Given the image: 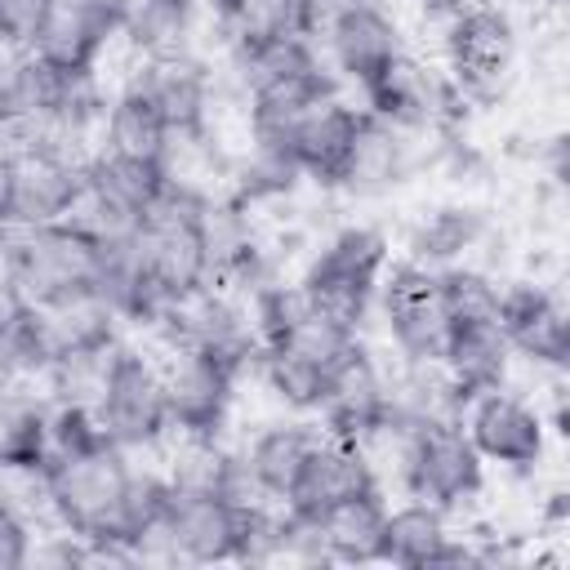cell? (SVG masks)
I'll return each mask as SVG.
<instances>
[{
  "label": "cell",
  "mask_w": 570,
  "mask_h": 570,
  "mask_svg": "<svg viewBox=\"0 0 570 570\" xmlns=\"http://www.w3.org/2000/svg\"><path fill=\"white\" fill-rule=\"evenodd\" d=\"M45 472H49L58 525L85 539H120L116 525H120V499L129 481V454L120 445H98L89 454L49 459Z\"/></svg>",
  "instance_id": "obj_6"
},
{
  "label": "cell",
  "mask_w": 570,
  "mask_h": 570,
  "mask_svg": "<svg viewBox=\"0 0 570 570\" xmlns=\"http://www.w3.org/2000/svg\"><path fill=\"white\" fill-rule=\"evenodd\" d=\"M116 27H120V13L94 0H53V9L45 13L27 49L58 71H89Z\"/></svg>",
  "instance_id": "obj_16"
},
{
  "label": "cell",
  "mask_w": 570,
  "mask_h": 570,
  "mask_svg": "<svg viewBox=\"0 0 570 570\" xmlns=\"http://www.w3.org/2000/svg\"><path fill=\"white\" fill-rule=\"evenodd\" d=\"M27 552H31V525L18 512L0 508V570L27 566Z\"/></svg>",
  "instance_id": "obj_35"
},
{
  "label": "cell",
  "mask_w": 570,
  "mask_h": 570,
  "mask_svg": "<svg viewBox=\"0 0 570 570\" xmlns=\"http://www.w3.org/2000/svg\"><path fill=\"white\" fill-rule=\"evenodd\" d=\"M165 525L183 552V566H218L236 561L240 539V508L218 494H174L165 503Z\"/></svg>",
  "instance_id": "obj_17"
},
{
  "label": "cell",
  "mask_w": 570,
  "mask_h": 570,
  "mask_svg": "<svg viewBox=\"0 0 570 570\" xmlns=\"http://www.w3.org/2000/svg\"><path fill=\"white\" fill-rule=\"evenodd\" d=\"M325 432H321V423L312 414H276V419L258 423L254 432H245L240 436V450H245L249 468L258 472L263 490L276 503H285L294 476L303 472V463H307V454H312V445Z\"/></svg>",
  "instance_id": "obj_20"
},
{
  "label": "cell",
  "mask_w": 570,
  "mask_h": 570,
  "mask_svg": "<svg viewBox=\"0 0 570 570\" xmlns=\"http://www.w3.org/2000/svg\"><path fill=\"white\" fill-rule=\"evenodd\" d=\"M129 89H142L160 107L169 129L200 125V107H205V89H209V58H200V53L147 58Z\"/></svg>",
  "instance_id": "obj_22"
},
{
  "label": "cell",
  "mask_w": 570,
  "mask_h": 570,
  "mask_svg": "<svg viewBox=\"0 0 570 570\" xmlns=\"http://www.w3.org/2000/svg\"><path fill=\"white\" fill-rule=\"evenodd\" d=\"M543 13H566V0H534Z\"/></svg>",
  "instance_id": "obj_38"
},
{
  "label": "cell",
  "mask_w": 570,
  "mask_h": 570,
  "mask_svg": "<svg viewBox=\"0 0 570 570\" xmlns=\"http://www.w3.org/2000/svg\"><path fill=\"white\" fill-rule=\"evenodd\" d=\"M98 445H111L94 419V410L80 405H49V459H71L89 454Z\"/></svg>",
  "instance_id": "obj_32"
},
{
  "label": "cell",
  "mask_w": 570,
  "mask_h": 570,
  "mask_svg": "<svg viewBox=\"0 0 570 570\" xmlns=\"http://www.w3.org/2000/svg\"><path fill=\"white\" fill-rule=\"evenodd\" d=\"M165 134H169V120L142 89H120L107 98V147L102 151L156 160L165 147Z\"/></svg>",
  "instance_id": "obj_27"
},
{
  "label": "cell",
  "mask_w": 570,
  "mask_h": 570,
  "mask_svg": "<svg viewBox=\"0 0 570 570\" xmlns=\"http://www.w3.org/2000/svg\"><path fill=\"white\" fill-rule=\"evenodd\" d=\"M490 223H494L490 200L436 191V196L401 209L392 245L401 249V258L436 272V267H450V263H468L476 254L481 236L490 232Z\"/></svg>",
  "instance_id": "obj_9"
},
{
  "label": "cell",
  "mask_w": 570,
  "mask_h": 570,
  "mask_svg": "<svg viewBox=\"0 0 570 570\" xmlns=\"http://www.w3.org/2000/svg\"><path fill=\"white\" fill-rule=\"evenodd\" d=\"M200 0H125L120 31L142 58L191 53Z\"/></svg>",
  "instance_id": "obj_25"
},
{
  "label": "cell",
  "mask_w": 570,
  "mask_h": 570,
  "mask_svg": "<svg viewBox=\"0 0 570 570\" xmlns=\"http://www.w3.org/2000/svg\"><path fill=\"white\" fill-rule=\"evenodd\" d=\"M428 147L432 134H410L396 129L379 116H370L361 107V125H356V142L347 156V169L338 178V196L343 205H396L405 191L428 187Z\"/></svg>",
  "instance_id": "obj_4"
},
{
  "label": "cell",
  "mask_w": 570,
  "mask_h": 570,
  "mask_svg": "<svg viewBox=\"0 0 570 570\" xmlns=\"http://www.w3.org/2000/svg\"><path fill=\"white\" fill-rule=\"evenodd\" d=\"M321 53H325L330 71L343 80V89L356 98V89H365L396 53H405V27L383 4L338 0L334 18L325 27Z\"/></svg>",
  "instance_id": "obj_12"
},
{
  "label": "cell",
  "mask_w": 570,
  "mask_h": 570,
  "mask_svg": "<svg viewBox=\"0 0 570 570\" xmlns=\"http://www.w3.org/2000/svg\"><path fill=\"white\" fill-rule=\"evenodd\" d=\"M361 490H379L374 485V472L361 454L356 441H343V436H321L303 463V472L294 476L289 494H285V508L294 512H321L347 494H361Z\"/></svg>",
  "instance_id": "obj_18"
},
{
  "label": "cell",
  "mask_w": 570,
  "mask_h": 570,
  "mask_svg": "<svg viewBox=\"0 0 570 570\" xmlns=\"http://www.w3.org/2000/svg\"><path fill=\"white\" fill-rule=\"evenodd\" d=\"M441 361H445L450 379L459 383V392L472 401L476 392L503 387L517 356H512V343L503 338L499 321H485V325H454Z\"/></svg>",
  "instance_id": "obj_23"
},
{
  "label": "cell",
  "mask_w": 570,
  "mask_h": 570,
  "mask_svg": "<svg viewBox=\"0 0 570 570\" xmlns=\"http://www.w3.org/2000/svg\"><path fill=\"white\" fill-rule=\"evenodd\" d=\"M258 379H263V387L281 414H312L316 419V410L325 401L330 370L289 352V347H263L258 352Z\"/></svg>",
  "instance_id": "obj_26"
},
{
  "label": "cell",
  "mask_w": 570,
  "mask_h": 570,
  "mask_svg": "<svg viewBox=\"0 0 570 570\" xmlns=\"http://www.w3.org/2000/svg\"><path fill=\"white\" fill-rule=\"evenodd\" d=\"M454 530V517L428 499L401 494L396 503L387 499L383 512V539H379V566H405V570H428L441 561V548Z\"/></svg>",
  "instance_id": "obj_21"
},
{
  "label": "cell",
  "mask_w": 570,
  "mask_h": 570,
  "mask_svg": "<svg viewBox=\"0 0 570 570\" xmlns=\"http://www.w3.org/2000/svg\"><path fill=\"white\" fill-rule=\"evenodd\" d=\"M165 370V405L174 432H209L232 441V396L236 370L205 352H169L160 356Z\"/></svg>",
  "instance_id": "obj_13"
},
{
  "label": "cell",
  "mask_w": 570,
  "mask_h": 570,
  "mask_svg": "<svg viewBox=\"0 0 570 570\" xmlns=\"http://www.w3.org/2000/svg\"><path fill=\"white\" fill-rule=\"evenodd\" d=\"M85 178L107 196L116 200L120 209L138 214L151 205V196L160 191V165L156 160H142V156H120V151H98L89 165H85Z\"/></svg>",
  "instance_id": "obj_29"
},
{
  "label": "cell",
  "mask_w": 570,
  "mask_h": 570,
  "mask_svg": "<svg viewBox=\"0 0 570 570\" xmlns=\"http://www.w3.org/2000/svg\"><path fill=\"white\" fill-rule=\"evenodd\" d=\"M94 419L102 436L120 450H147L160 445L169 432V405H165V370L151 347L120 334L107 361V383L94 405Z\"/></svg>",
  "instance_id": "obj_2"
},
{
  "label": "cell",
  "mask_w": 570,
  "mask_h": 570,
  "mask_svg": "<svg viewBox=\"0 0 570 570\" xmlns=\"http://www.w3.org/2000/svg\"><path fill=\"white\" fill-rule=\"evenodd\" d=\"M281 9H285V36H298V40L321 49L325 27H330L338 0H281Z\"/></svg>",
  "instance_id": "obj_33"
},
{
  "label": "cell",
  "mask_w": 570,
  "mask_h": 570,
  "mask_svg": "<svg viewBox=\"0 0 570 570\" xmlns=\"http://www.w3.org/2000/svg\"><path fill=\"white\" fill-rule=\"evenodd\" d=\"M134 258H138L142 285L151 289L156 303H174V298H187L209 285L200 223H138Z\"/></svg>",
  "instance_id": "obj_14"
},
{
  "label": "cell",
  "mask_w": 570,
  "mask_h": 570,
  "mask_svg": "<svg viewBox=\"0 0 570 570\" xmlns=\"http://www.w3.org/2000/svg\"><path fill=\"white\" fill-rule=\"evenodd\" d=\"M392 254H396V245H392V227L383 218H343L312 245V254L298 263L294 281L316 312H325L361 334L365 321L374 316V289H379V276L392 263Z\"/></svg>",
  "instance_id": "obj_1"
},
{
  "label": "cell",
  "mask_w": 570,
  "mask_h": 570,
  "mask_svg": "<svg viewBox=\"0 0 570 570\" xmlns=\"http://www.w3.org/2000/svg\"><path fill=\"white\" fill-rule=\"evenodd\" d=\"M396 352L383 338H356V347L330 370L316 423L325 436L361 441L387 414V370Z\"/></svg>",
  "instance_id": "obj_11"
},
{
  "label": "cell",
  "mask_w": 570,
  "mask_h": 570,
  "mask_svg": "<svg viewBox=\"0 0 570 570\" xmlns=\"http://www.w3.org/2000/svg\"><path fill=\"white\" fill-rule=\"evenodd\" d=\"M85 165L62 160L58 151H13V200H9V223L13 227H40L58 223L62 209L71 205L80 187Z\"/></svg>",
  "instance_id": "obj_19"
},
{
  "label": "cell",
  "mask_w": 570,
  "mask_h": 570,
  "mask_svg": "<svg viewBox=\"0 0 570 570\" xmlns=\"http://www.w3.org/2000/svg\"><path fill=\"white\" fill-rule=\"evenodd\" d=\"M463 432L476 445L481 463L490 472L508 476H539L552 463V432L539 414V405L512 387L476 392L463 405Z\"/></svg>",
  "instance_id": "obj_5"
},
{
  "label": "cell",
  "mask_w": 570,
  "mask_h": 570,
  "mask_svg": "<svg viewBox=\"0 0 570 570\" xmlns=\"http://www.w3.org/2000/svg\"><path fill=\"white\" fill-rule=\"evenodd\" d=\"M98 276V245L71 232L67 223L18 227L9 285L22 294L27 307H49L71 294L94 289Z\"/></svg>",
  "instance_id": "obj_8"
},
{
  "label": "cell",
  "mask_w": 570,
  "mask_h": 570,
  "mask_svg": "<svg viewBox=\"0 0 570 570\" xmlns=\"http://www.w3.org/2000/svg\"><path fill=\"white\" fill-rule=\"evenodd\" d=\"M361 338H383L401 361L441 356L450 338V321L436 303V272L392 254V263L379 276L374 316L365 321Z\"/></svg>",
  "instance_id": "obj_3"
},
{
  "label": "cell",
  "mask_w": 570,
  "mask_h": 570,
  "mask_svg": "<svg viewBox=\"0 0 570 570\" xmlns=\"http://www.w3.org/2000/svg\"><path fill=\"white\" fill-rule=\"evenodd\" d=\"M356 330H347L343 321H334V316H325V312H316L312 303L303 307V316L285 330V338L281 343H272V347H289V352H298V356H307V361H316V365H325V370H334L352 347H356Z\"/></svg>",
  "instance_id": "obj_31"
},
{
  "label": "cell",
  "mask_w": 570,
  "mask_h": 570,
  "mask_svg": "<svg viewBox=\"0 0 570 570\" xmlns=\"http://www.w3.org/2000/svg\"><path fill=\"white\" fill-rule=\"evenodd\" d=\"M499 276H490L476 263H450L436 267V303L454 325H485L499 316Z\"/></svg>",
  "instance_id": "obj_28"
},
{
  "label": "cell",
  "mask_w": 570,
  "mask_h": 570,
  "mask_svg": "<svg viewBox=\"0 0 570 570\" xmlns=\"http://www.w3.org/2000/svg\"><path fill=\"white\" fill-rule=\"evenodd\" d=\"M383 512H387L383 490H361V494H347L316 512L334 566H379Z\"/></svg>",
  "instance_id": "obj_24"
},
{
  "label": "cell",
  "mask_w": 570,
  "mask_h": 570,
  "mask_svg": "<svg viewBox=\"0 0 570 570\" xmlns=\"http://www.w3.org/2000/svg\"><path fill=\"white\" fill-rule=\"evenodd\" d=\"M356 125H361V102L352 94H334L294 120L285 147L312 187L338 191V178H343L352 142H356Z\"/></svg>",
  "instance_id": "obj_15"
},
{
  "label": "cell",
  "mask_w": 570,
  "mask_h": 570,
  "mask_svg": "<svg viewBox=\"0 0 570 570\" xmlns=\"http://www.w3.org/2000/svg\"><path fill=\"white\" fill-rule=\"evenodd\" d=\"M472 0H410V9L414 13H423V18H454L459 9H468Z\"/></svg>",
  "instance_id": "obj_37"
},
{
  "label": "cell",
  "mask_w": 570,
  "mask_h": 570,
  "mask_svg": "<svg viewBox=\"0 0 570 570\" xmlns=\"http://www.w3.org/2000/svg\"><path fill=\"white\" fill-rule=\"evenodd\" d=\"M485 481H490V468L481 463L463 423H423V428H414L401 494L428 499V503L445 508L450 517H468V512L481 508Z\"/></svg>",
  "instance_id": "obj_7"
},
{
  "label": "cell",
  "mask_w": 570,
  "mask_h": 570,
  "mask_svg": "<svg viewBox=\"0 0 570 570\" xmlns=\"http://www.w3.org/2000/svg\"><path fill=\"white\" fill-rule=\"evenodd\" d=\"M49 9H53V0H0V40L31 45L36 27L45 22Z\"/></svg>",
  "instance_id": "obj_34"
},
{
  "label": "cell",
  "mask_w": 570,
  "mask_h": 570,
  "mask_svg": "<svg viewBox=\"0 0 570 570\" xmlns=\"http://www.w3.org/2000/svg\"><path fill=\"white\" fill-rule=\"evenodd\" d=\"M9 200H13V151L0 138V223H9Z\"/></svg>",
  "instance_id": "obj_36"
},
{
  "label": "cell",
  "mask_w": 570,
  "mask_h": 570,
  "mask_svg": "<svg viewBox=\"0 0 570 570\" xmlns=\"http://www.w3.org/2000/svg\"><path fill=\"white\" fill-rule=\"evenodd\" d=\"M499 330L512 343V356L543 370L570 365V307L561 285H543L530 276H503L499 285Z\"/></svg>",
  "instance_id": "obj_10"
},
{
  "label": "cell",
  "mask_w": 570,
  "mask_h": 570,
  "mask_svg": "<svg viewBox=\"0 0 570 570\" xmlns=\"http://www.w3.org/2000/svg\"><path fill=\"white\" fill-rule=\"evenodd\" d=\"M111 347H116V343H111ZM111 347H80V352L53 356V361L45 365V374H40L49 405H80V410H94L98 396H102V383H107Z\"/></svg>",
  "instance_id": "obj_30"
}]
</instances>
